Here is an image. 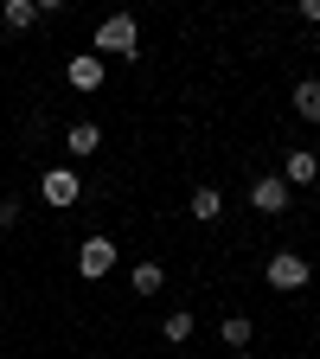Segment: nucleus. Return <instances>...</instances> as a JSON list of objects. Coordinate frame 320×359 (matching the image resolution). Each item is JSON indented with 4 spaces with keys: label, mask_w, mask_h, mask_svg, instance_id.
<instances>
[{
    "label": "nucleus",
    "mask_w": 320,
    "mask_h": 359,
    "mask_svg": "<svg viewBox=\"0 0 320 359\" xmlns=\"http://www.w3.org/2000/svg\"><path fill=\"white\" fill-rule=\"evenodd\" d=\"M250 205H256L263 218H282V212H288V187H282V173H256V180H250Z\"/></svg>",
    "instance_id": "nucleus-5"
},
{
    "label": "nucleus",
    "mask_w": 320,
    "mask_h": 359,
    "mask_svg": "<svg viewBox=\"0 0 320 359\" xmlns=\"http://www.w3.org/2000/svg\"><path fill=\"white\" fill-rule=\"evenodd\" d=\"M64 83L83 90V97H90V90H103V58H97V52H77V58L64 65Z\"/></svg>",
    "instance_id": "nucleus-6"
},
{
    "label": "nucleus",
    "mask_w": 320,
    "mask_h": 359,
    "mask_svg": "<svg viewBox=\"0 0 320 359\" xmlns=\"http://www.w3.org/2000/svg\"><path fill=\"white\" fill-rule=\"evenodd\" d=\"M231 359H256V353H231Z\"/></svg>",
    "instance_id": "nucleus-17"
},
{
    "label": "nucleus",
    "mask_w": 320,
    "mask_h": 359,
    "mask_svg": "<svg viewBox=\"0 0 320 359\" xmlns=\"http://www.w3.org/2000/svg\"><path fill=\"white\" fill-rule=\"evenodd\" d=\"M128 283H134V295H160V289H167V269L148 257V263H134V269H128Z\"/></svg>",
    "instance_id": "nucleus-8"
},
{
    "label": "nucleus",
    "mask_w": 320,
    "mask_h": 359,
    "mask_svg": "<svg viewBox=\"0 0 320 359\" xmlns=\"http://www.w3.org/2000/svg\"><path fill=\"white\" fill-rule=\"evenodd\" d=\"M224 346H231V353H250V334H256V321H250V314H224Z\"/></svg>",
    "instance_id": "nucleus-10"
},
{
    "label": "nucleus",
    "mask_w": 320,
    "mask_h": 359,
    "mask_svg": "<svg viewBox=\"0 0 320 359\" xmlns=\"http://www.w3.org/2000/svg\"><path fill=\"white\" fill-rule=\"evenodd\" d=\"M39 20V0H0V26H7V32H26Z\"/></svg>",
    "instance_id": "nucleus-9"
},
{
    "label": "nucleus",
    "mask_w": 320,
    "mask_h": 359,
    "mask_svg": "<svg viewBox=\"0 0 320 359\" xmlns=\"http://www.w3.org/2000/svg\"><path fill=\"white\" fill-rule=\"evenodd\" d=\"M295 116L301 122H320V77H301L295 83Z\"/></svg>",
    "instance_id": "nucleus-11"
},
{
    "label": "nucleus",
    "mask_w": 320,
    "mask_h": 359,
    "mask_svg": "<svg viewBox=\"0 0 320 359\" xmlns=\"http://www.w3.org/2000/svg\"><path fill=\"white\" fill-rule=\"evenodd\" d=\"M193 327H199V321H193V308H173V314H167V321H160V334H167V346H186V340H193Z\"/></svg>",
    "instance_id": "nucleus-13"
},
{
    "label": "nucleus",
    "mask_w": 320,
    "mask_h": 359,
    "mask_svg": "<svg viewBox=\"0 0 320 359\" xmlns=\"http://www.w3.org/2000/svg\"><path fill=\"white\" fill-rule=\"evenodd\" d=\"M301 20H307V26H320V0H301Z\"/></svg>",
    "instance_id": "nucleus-16"
},
{
    "label": "nucleus",
    "mask_w": 320,
    "mask_h": 359,
    "mask_svg": "<svg viewBox=\"0 0 320 359\" xmlns=\"http://www.w3.org/2000/svg\"><path fill=\"white\" fill-rule=\"evenodd\" d=\"M263 276H269V289L295 295V289H307V283H314V263H307L301 250H276V257H269V269H263Z\"/></svg>",
    "instance_id": "nucleus-2"
},
{
    "label": "nucleus",
    "mask_w": 320,
    "mask_h": 359,
    "mask_svg": "<svg viewBox=\"0 0 320 359\" xmlns=\"http://www.w3.org/2000/svg\"><path fill=\"white\" fill-rule=\"evenodd\" d=\"M39 199H45V205H77V199H83L77 167H45V173H39Z\"/></svg>",
    "instance_id": "nucleus-4"
},
{
    "label": "nucleus",
    "mask_w": 320,
    "mask_h": 359,
    "mask_svg": "<svg viewBox=\"0 0 320 359\" xmlns=\"http://www.w3.org/2000/svg\"><path fill=\"white\" fill-rule=\"evenodd\" d=\"M7 224H20V199H0V231Z\"/></svg>",
    "instance_id": "nucleus-15"
},
{
    "label": "nucleus",
    "mask_w": 320,
    "mask_h": 359,
    "mask_svg": "<svg viewBox=\"0 0 320 359\" xmlns=\"http://www.w3.org/2000/svg\"><path fill=\"white\" fill-rule=\"evenodd\" d=\"M186 212H193V218H199V224H211V218H224V193H218V187H199V193H193V205H186Z\"/></svg>",
    "instance_id": "nucleus-14"
},
{
    "label": "nucleus",
    "mask_w": 320,
    "mask_h": 359,
    "mask_svg": "<svg viewBox=\"0 0 320 359\" xmlns=\"http://www.w3.org/2000/svg\"><path fill=\"white\" fill-rule=\"evenodd\" d=\"M64 148H71V154H97V148H103V128H97V122H71Z\"/></svg>",
    "instance_id": "nucleus-12"
},
{
    "label": "nucleus",
    "mask_w": 320,
    "mask_h": 359,
    "mask_svg": "<svg viewBox=\"0 0 320 359\" xmlns=\"http://www.w3.org/2000/svg\"><path fill=\"white\" fill-rule=\"evenodd\" d=\"M314 180H320V154H307V148L282 154V187H314Z\"/></svg>",
    "instance_id": "nucleus-7"
},
{
    "label": "nucleus",
    "mask_w": 320,
    "mask_h": 359,
    "mask_svg": "<svg viewBox=\"0 0 320 359\" xmlns=\"http://www.w3.org/2000/svg\"><path fill=\"white\" fill-rule=\"evenodd\" d=\"M90 52H97V58H134V52H141V26H134V13H109V20H97Z\"/></svg>",
    "instance_id": "nucleus-1"
},
{
    "label": "nucleus",
    "mask_w": 320,
    "mask_h": 359,
    "mask_svg": "<svg viewBox=\"0 0 320 359\" xmlns=\"http://www.w3.org/2000/svg\"><path fill=\"white\" fill-rule=\"evenodd\" d=\"M116 257H122L116 238H83V244H77V276H83V283H103L109 269H116Z\"/></svg>",
    "instance_id": "nucleus-3"
}]
</instances>
